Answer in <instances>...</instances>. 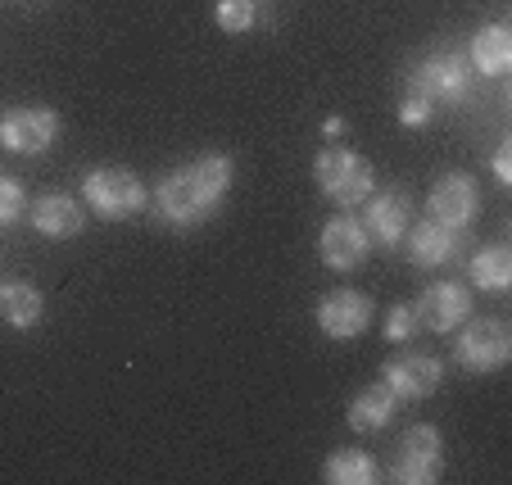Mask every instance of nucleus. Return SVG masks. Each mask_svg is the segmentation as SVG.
<instances>
[{
  "instance_id": "obj_2",
  "label": "nucleus",
  "mask_w": 512,
  "mask_h": 485,
  "mask_svg": "<svg viewBox=\"0 0 512 485\" xmlns=\"http://www.w3.org/2000/svg\"><path fill=\"white\" fill-rule=\"evenodd\" d=\"M82 195H87V204L100 218H132L150 204V191H145L141 177L132 168H114V164L91 168L82 177Z\"/></svg>"
},
{
  "instance_id": "obj_16",
  "label": "nucleus",
  "mask_w": 512,
  "mask_h": 485,
  "mask_svg": "<svg viewBox=\"0 0 512 485\" xmlns=\"http://www.w3.org/2000/svg\"><path fill=\"white\" fill-rule=\"evenodd\" d=\"M395 408H399V395L386 386V381H377V386H368V390H358L354 395V404H349V427L354 431H381V427H390Z\"/></svg>"
},
{
  "instance_id": "obj_18",
  "label": "nucleus",
  "mask_w": 512,
  "mask_h": 485,
  "mask_svg": "<svg viewBox=\"0 0 512 485\" xmlns=\"http://www.w3.org/2000/svg\"><path fill=\"white\" fill-rule=\"evenodd\" d=\"M472 282L490 295H503L512 286V250L508 245H485L472 259Z\"/></svg>"
},
{
  "instance_id": "obj_6",
  "label": "nucleus",
  "mask_w": 512,
  "mask_h": 485,
  "mask_svg": "<svg viewBox=\"0 0 512 485\" xmlns=\"http://www.w3.org/2000/svg\"><path fill=\"white\" fill-rule=\"evenodd\" d=\"M445 463V440L435 427H413L404 431V445L395 449V481L399 485H431Z\"/></svg>"
},
{
  "instance_id": "obj_17",
  "label": "nucleus",
  "mask_w": 512,
  "mask_h": 485,
  "mask_svg": "<svg viewBox=\"0 0 512 485\" xmlns=\"http://www.w3.org/2000/svg\"><path fill=\"white\" fill-rule=\"evenodd\" d=\"M472 59H476V68H481L485 78H503L508 64H512V32L503 28V23L481 28L472 37Z\"/></svg>"
},
{
  "instance_id": "obj_24",
  "label": "nucleus",
  "mask_w": 512,
  "mask_h": 485,
  "mask_svg": "<svg viewBox=\"0 0 512 485\" xmlns=\"http://www.w3.org/2000/svg\"><path fill=\"white\" fill-rule=\"evenodd\" d=\"M435 118V105H426L422 96H408L404 105H399V123L404 127H426Z\"/></svg>"
},
{
  "instance_id": "obj_11",
  "label": "nucleus",
  "mask_w": 512,
  "mask_h": 485,
  "mask_svg": "<svg viewBox=\"0 0 512 485\" xmlns=\"http://www.w3.org/2000/svg\"><path fill=\"white\" fill-rule=\"evenodd\" d=\"M368 322H372V300L358 291H331L327 300L318 304V327H322V336H331V340H354Z\"/></svg>"
},
{
  "instance_id": "obj_12",
  "label": "nucleus",
  "mask_w": 512,
  "mask_h": 485,
  "mask_svg": "<svg viewBox=\"0 0 512 485\" xmlns=\"http://www.w3.org/2000/svg\"><path fill=\"white\" fill-rule=\"evenodd\" d=\"M458 250H463V232L458 227H445L426 218V223H408V259L417 268H440V263H454Z\"/></svg>"
},
{
  "instance_id": "obj_25",
  "label": "nucleus",
  "mask_w": 512,
  "mask_h": 485,
  "mask_svg": "<svg viewBox=\"0 0 512 485\" xmlns=\"http://www.w3.org/2000/svg\"><path fill=\"white\" fill-rule=\"evenodd\" d=\"M494 173H499L503 186L512 182V141H503V146H499V155H494Z\"/></svg>"
},
{
  "instance_id": "obj_4",
  "label": "nucleus",
  "mask_w": 512,
  "mask_h": 485,
  "mask_svg": "<svg viewBox=\"0 0 512 485\" xmlns=\"http://www.w3.org/2000/svg\"><path fill=\"white\" fill-rule=\"evenodd\" d=\"M467 87H472V68L463 55L445 50V55H431L408 73V96H422L426 105H463Z\"/></svg>"
},
{
  "instance_id": "obj_15",
  "label": "nucleus",
  "mask_w": 512,
  "mask_h": 485,
  "mask_svg": "<svg viewBox=\"0 0 512 485\" xmlns=\"http://www.w3.org/2000/svg\"><path fill=\"white\" fill-rule=\"evenodd\" d=\"M32 223H37L41 236H55V241H68V236L82 232V204L73 195H41L37 209H32Z\"/></svg>"
},
{
  "instance_id": "obj_5",
  "label": "nucleus",
  "mask_w": 512,
  "mask_h": 485,
  "mask_svg": "<svg viewBox=\"0 0 512 485\" xmlns=\"http://www.w3.org/2000/svg\"><path fill=\"white\" fill-rule=\"evenodd\" d=\"M512 354V336L503 322L481 318V322H467L463 336L454 345V359L463 363L467 372H499Z\"/></svg>"
},
{
  "instance_id": "obj_1",
  "label": "nucleus",
  "mask_w": 512,
  "mask_h": 485,
  "mask_svg": "<svg viewBox=\"0 0 512 485\" xmlns=\"http://www.w3.org/2000/svg\"><path fill=\"white\" fill-rule=\"evenodd\" d=\"M232 191V159L227 155H200L195 164L173 168L155 186V209L168 227H195L209 218V209Z\"/></svg>"
},
{
  "instance_id": "obj_7",
  "label": "nucleus",
  "mask_w": 512,
  "mask_h": 485,
  "mask_svg": "<svg viewBox=\"0 0 512 485\" xmlns=\"http://www.w3.org/2000/svg\"><path fill=\"white\" fill-rule=\"evenodd\" d=\"M476 182L467 173H445L440 182L431 186V195H426V218H435V223L445 227H458L463 232L467 223L476 218Z\"/></svg>"
},
{
  "instance_id": "obj_3",
  "label": "nucleus",
  "mask_w": 512,
  "mask_h": 485,
  "mask_svg": "<svg viewBox=\"0 0 512 485\" xmlns=\"http://www.w3.org/2000/svg\"><path fill=\"white\" fill-rule=\"evenodd\" d=\"M313 182L327 200L336 204H363L372 195V168L368 159H358L354 150H340V146H327L318 159H313Z\"/></svg>"
},
{
  "instance_id": "obj_9",
  "label": "nucleus",
  "mask_w": 512,
  "mask_h": 485,
  "mask_svg": "<svg viewBox=\"0 0 512 485\" xmlns=\"http://www.w3.org/2000/svg\"><path fill=\"white\" fill-rule=\"evenodd\" d=\"M55 132H59V118H55V109H46V105L14 109V114L0 123V141H5L14 155H41V150H50Z\"/></svg>"
},
{
  "instance_id": "obj_22",
  "label": "nucleus",
  "mask_w": 512,
  "mask_h": 485,
  "mask_svg": "<svg viewBox=\"0 0 512 485\" xmlns=\"http://www.w3.org/2000/svg\"><path fill=\"white\" fill-rule=\"evenodd\" d=\"M417 331H422V322H417L413 304H395L386 318V340H408V336H417Z\"/></svg>"
},
{
  "instance_id": "obj_13",
  "label": "nucleus",
  "mask_w": 512,
  "mask_h": 485,
  "mask_svg": "<svg viewBox=\"0 0 512 485\" xmlns=\"http://www.w3.org/2000/svg\"><path fill=\"white\" fill-rule=\"evenodd\" d=\"M318 254H322V263L336 272L358 268V263L368 259V232H363V223H354V218H331L318 236Z\"/></svg>"
},
{
  "instance_id": "obj_10",
  "label": "nucleus",
  "mask_w": 512,
  "mask_h": 485,
  "mask_svg": "<svg viewBox=\"0 0 512 485\" xmlns=\"http://www.w3.org/2000/svg\"><path fill=\"white\" fill-rule=\"evenodd\" d=\"M381 381H386L404 404H413V399H426L440 390L445 368H440L431 354H404V359H390L386 368H381Z\"/></svg>"
},
{
  "instance_id": "obj_23",
  "label": "nucleus",
  "mask_w": 512,
  "mask_h": 485,
  "mask_svg": "<svg viewBox=\"0 0 512 485\" xmlns=\"http://www.w3.org/2000/svg\"><path fill=\"white\" fill-rule=\"evenodd\" d=\"M23 214V186L0 173V223H14Z\"/></svg>"
},
{
  "instance_id": "obj_20",
  "label": "nucleus",
  "mask_w": 512,
  "mask_h": 485,
  "mask_svg": "<svg viewBox=\"0 0 512 485\" xmlns=\"http://www.w3.org/2000/svg\"><path fill=\"white\" fill-rule=\"evenodd\" d=\"M322 476H327L331 485H372L377 481V458H372L368 449H340V454L327 458Z\"/></svg>"
},
{
  "instance_id": "obj_26",
  "label": "nucleus",
  "mask_w": 512,
  "mask_h": 485,
  "mask_svg": "<svg viewBox=\"0 0 512 485\" xmlns=\"http://www.w3.org/2000/svg\"><path fill=\"white\" fill-rule=\"evenodd\" d=\"M322 132H327V136H340V132H345V123H340V118H327V123H322Z\"/></svg>"
},
{
  "instance_id": "obj_14",
  "label": "nucleus",
  "mask_w": 512,
  "mask_h": 485,
  "mask_svg": "<svg viewBox=\"0 0 512 485\" xmlns=\"http://www.w3.org/2000/svg\"><path fill=\"white\" fill-rule=\"evenodd\" d=\"M408 218H413V204H408L404 191H386L368 204V227L363 232L377 245H399L408 232Z\"/></svg>"
},
{
  "instance_id": "obj_19",
  "label": "nucleus",
  "mask_w": 512,
  "mask_h": 485,
  "mask_svg": "<svg viewBox=\"0 0 512 485\" xmlns=\"http://www.w3.org/2000/svg\"><path fill=\"white\" fill-rule=\"evenodd\" d=\"M0 313H5V322L19 331H28L32 322L46 313V300H41L37 286L28 282H10V286H0Z\"/></svg>"
},
{
  "instance_id": "obj_8",
  "label": "nucleus",
  "mask_w": 512,
  "mask_h": 485,
  "mask_svg": "<svg viewBox=\"0 0 512 485\" xmlns=\"http://www.w3.org/2000/svg\"><path fill=\"white\" fill-rule=\"evenodd\" d=\"M417 322H422L426 331H454V327H463L467 322V313H472V295L463 291L458 282H435V286H426L422 295H417Z\"/></svg>"
},
{
  "instance_id": "obj_21",
  "label": "nucleus",
  "mask_w": 512,
  "mask_h": 485,
  "mask_svg": "<svg viewBox=\"0 0 512 485\" xmlns=\"http://www.w3.org/2000/svg\"><path fill=\"white\" fill-rule=\"evenodd\" d=\"M213 19L223 32H250L254 28V0H218Z\"/></svg>"
}]
</instances>
